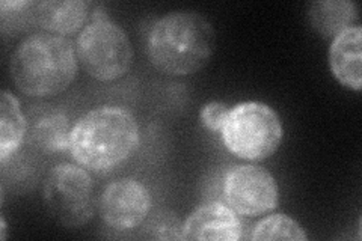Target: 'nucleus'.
Returning <instances> with one entry per match:
<instances>
[{
	"label": "nucleus",
	"mask_w": 362,
	"mask_h": 241,
	"mask_svg": "<svg viewBox=\"0 0 362 241\" xmlns=\"http://www.w3.org/2000/svg\"><path fill=\"white\" fill-rule=\"evenodd\" d=\"M77 59L98 82H113L126 76L133 62V47L126 33L103 6H97L93 20L78 33Z\"/></svg>",
	"instance_id": "20e7f679"
},
{
	"label": "nucleus",
	"mask_w": 362,
	"mask_h": 241,
	"mask_svg": "<svg viewBox=\"0 0 362 241\" xmlns=\"http://www.w3.org/2000/svg\"><path fill=\"white\" fill-rule=\"evenodd\" d=\"M139 125L121 106H98L82 114L70 134V153L77 165L93 172H107L139 146Z\"/></svg>",
	"instance_id": "f257e3e1"
},
{
	"label": "nucleus",
	"mask_w": 362,
	"mask_h": 241,
	"mask_svg": "<svg viewBox=\"0 0 362 241\" xmlns=\"http://www.w3.org/2000/svg\"><path fill=\"white\" fill-rule=\"evenodd\" d=\"M142 235L153 240H183V223L173 211H158L142 223Z\"/></svg>",
	"instance_id": "dca6fc26"
},
{
	"label": "nucleus",
	"mask_w": 362,
	"mask_h": 241,
	"mask_svg": "<svg viewBox=\"0 0 362 241\" xmlns=\"http://www.w3.org/2000/svg\"><path fill=\"white\" fill-rule=\"evenodd\" d=\"M216 35L211 23L195 11H174L158 18L146 41L151 64L168 76H190L206 66Z\"/></svg>",
	"instance_id": "f03ea898"
},
{
	"label": "nucleus",
	"mask_w": 362,
	"mask_h": 241,
	"mask_svg": "<svg viewBox=\"0 0 362 241\" xmlns=\"http://www.w3.org/2000/svg\"><path fill=\"white\" fill-rule=\"evenodd\" d=\"M76 45L61 35L37 32L21 40L11 56L9 71L20 93L29 97H54L77 76Z\"/></svg>",
	"instance_id": "7ed1b4c3"
},
{
	"label": "nucleus",
	"mask_w": 362,
	"mask_h": 241,
	"mask_svg": "<svg viewBox=\"0 0 362 241\" xmlns=\"http://www.w3.org/2000/svg\"><path fill=\"white\" fill-rule=\"evenodd\" d=\"M89 8L85 0H44L35 6V18L45 32L65 37L83 28Z\"/></svg>",
	"instance_id": "9b49d317"
},
{
	"label": "nucleus",
	"mask_w": 362,
	"mask_h": 241,
	"mask_svg": "<svg viewBox=\"0 0 362 241\" xmlns=\"http://www.w3.org/2000/svg\"><path fill=\"white\" fill-rule=\"evenodd\" d=\"M242 222L231 206L222 202H210L199 206L183 223V240H222L242 238Z\"/></svg>",
	"instance_id": "1a4fd4ad"
},
{
	"label": "nucleus",
	"mask_w": 362,
	"mask_h": 241,
	"mask_svg": "<svg viewBox=\"0 0 362 241\" xmlns=\"http://www.w3.org/2000/svg\"><path fill=\"white\" fill-rule=\"evenodd\" d=\"M0 238L6 240V222H5L4 214L0 216Z\"/></svg>",
	"instance_id": "6ab92c4d"
},
{
	"label": "nucleus",
	"mask_w": 362,
	"mask_h": 241,
	"mask_svg": "<svg viewBox=\"0 0 362 241\" xmlns=\"http://www.w3.org/2000/svg\"><path fill=\"white\" fill-rule=\"evenodd\" d=\"M331 73L344 88H362V28L355 25L332 40L329 49Z\"/></svg>",
	"instance_id": "9d476101"
},
{
	"label": "nucleus",
	"mask_w": 362,
	"mask_h": 241,
	"mask_svg": "<svg viewBox=\"0 0 362 241\" xmlns=\"http://www.w3.org/2000/svg\"><path fill=\"white\" fill-rule=\"evenodd\" d=\"M251 238L255 241H307L308 235L305 233V229L296 221L291 219L290 216L274 214L255 225Z\"/></svg>",
	"instance_id": "2eb2a0df"
},
{
	"label": "nucleus",
	"mask_w": 362,
	"mask_h": 241,
	"mask_svg": "<svg viewBox=\"0 0 362 241\" xmlns=\"http://www.w3.org/2000/svg\"><path fill=\"white\" fill-rule=\"evenodd\" d=\"M35 2H30V0H4V2H0V11H2V14L6 13H21L23 9H28L35 6Z\"/></svg>",
	"instance_id": "a211bd4d"
},
{
	"label": "nucleus",
	"mask_w": 362,
	"mask_h": 241,
	"mask_svg": "<svg viewBox=\"0 0 362 241\" xmlns=\"http://www.w3.org/2000/svg\"><path fill=\"white\" fill-rule=\"evenodd\" d=\"M29 139L44 153H59L70 149V122L65 113L52 107L30 112L28 119Z\"/></svg>",
	"instance_id": "f8f14e48"
},
{
	"label": "nucleus",
	"mask_w": 362,
	"mask_h": 241,
	"mask_svg": "<svg viewBox=\"0 0 362 241\" xmlns=\"http://www.w3.org/2000/svg\"><path fill=\"white\" fill-rule=\"evenodd\" d=\"M228 113H230V109L225 102L211 101L201 109L199 118L204 127L209 129L210 131H221L226 121V117H228Z\"/></svg>",
	"instance_id": "f3484780"
},
{
	"label": "nucleus",
	"mask_w": 362,
	"mask_h": 241,
	"mask_svg": "<svg viewBox=\"0 0 362 241\" xmlns=\"http://www.w3.org/2000/svg\"><path fill=\"white\" fill-rule=\"evenodd\" d=\"M221 133L226 149L249 162L274 155L284 136L278 113L262 101H243L230 109Z\"/></svg>",
	"instance_id": "39448f33"
},
{
	"label": "nucleus",
	"mask_w": 362,
	"mask_h": 241,
	"mask_svg": "<svg viewBox=\"0 0 362 241\" xmlns=\"http://www.w3.org/2000/svg\"><path fill=\"white\" fill-rule=\"evenodd\" d=\"M151 205L150 190L133 178L110 182L98 201L101 219L117 231H129L141 226L150 216Z\"/></svg>",
	"instance_id": "6e6552de"
},
{
	"label": "nucleus",
	"mask_w": 362,
	"mask_h": 241,
	"mask_svg": "<svg viewBox=\"0 0 362 241\" xmlns=\"http://www.w3.org/2000/svg\"><path fill=\"white\" fill-rule=\"evenodd\" d=\"M28 131V119L21 112L17 97L2 90L0 95V163L5 165L20 148Z\"/></svg>",
	"instance_id": "4468645a"
},
{
	"label": "nucleus",
	"mask_w": 362,
	"mask_h": 241,
	"mask_svg": "<svg viewBox=\"0 0 362 241\" xmlns=\"http://www.w3.org/2000/svg\"><path fill=\"white\" fill-rule=\"evenodd\" d=\"M225 204L240 216H262L275 210L279 192L274 175L264 167L240 165L228 170L223 180Z\"/></svg>",
	"instance_id": "0eeeda50"
},
{
	"label": "nucleus",
	"mask_w": 362,
	"mask_h": 241,
	"mask_svg": "<svg viewBox=\"0 0 362 241\" xmlns=\"http://www.w3.org/2000/svg\"><path fill=\"white\" fill-rule=\"evenodd\" d=\"M358 20V6L352 0H317L308 6V21L323 38H335Z\"/></svg>",
	"instance_id": "ddd939ff"
},
{
	"label": "nucleus",
	"mask_w": 362,
	"mask_h": 241,
	"mask_svg": "<svg viewBox=\"0 0 362 241\" xmlns=\"http://www.w3.org/2000/svg\"><path fill=\"white\" fill-rule=\"evenodd\" d=\"M42 196L53 219L65 228H81L93 221L94 181L81 165H56L44 181Z\"/></svg>",
	"instance_id": "423d86ee"
}]
</instances>
